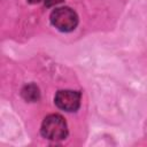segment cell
Here are the masks:
<instances>
[{
    "label": "cell",
    "instance_id": "6da1fadb",
    "mask_svg": "<svg viewBox=\"0 0 147 147\" xmlns=\"http://www.w3.org/2000/svg\"><path fill=\"white\" fill-rule=\"evenodd\" d=\"M42 137L49 140H63L68 134V126L64 118L57 114H52L45 117L41 124Z\"/></svg>",
    "mask_w": 147,
    "mask_h": 147
},
{
    "label": "cell",
    "instance_id": "7a4b0ae2",
    "mask_svg": "<svg viewBox=\"0 0 147 147\" xmlns=\"http://www.w3.org/2000/svg\"><path fill=\"white\" fill-rule=\"evenodd\" d=\"M51 22L57 30L63 32H69L77 26L78 17L77 14L69 7H61L52 11Z\"/></svg>",
    "mask_w": 147,
    "mask_h": 147
},
{
    "label": "cell",
    "instance_id": "3957f363",
    "mask_svg": "<svg viewBox=\"0 0 147 147\" xmlns=\"http://www.w3.org/2000/svg\"><path fill=\"white\" fill-rule=\"evenodd\" d=\"M56 106L65 111H76L80 105V93L76 91H59L55 95Z\"/></svg>",
    "mask_w": 147,
    "mask_h": 147
},
{
    "label": "cell",
    "instance_id": "277c9868",
    "mask_svg": "<svg viewBox=\"0 0 147 147\" xmlns=\"http://www.w3.org/2000/svg\"><path fill=\"white\" fill-rule=\"evenodd\" d=\"M23 99L28 102H36L39 100L40 98V92H39V88L34 85V84H29V85H25L23 88H22V92H21Z\"/></svg>",
    "mask_w": 147,
    "mask_h": 147
},
{
    "label": "cell",
    "instance_id": "5b68a950",
    "mask_svg": "<svg viewBox=\"0 0 147 147\" xmlns=\"http://www.w3.org/2000/svg\"><path fill=\"white\" fill-rule=\"evenodd\" d=\"M63 0H45V6L46 7H53L57 3H61Z\"/></svg>",
    "mask_w": 147,
    "mask_h": 147
},
{
    "label": "cell",
    "instance_id": "8992f818",
    "mask_svg": "<svg viewBox=\"0 0 147 147\" xmlns=\"http://www.w3.org/2000/svg\"><path fill=\"white\" fill-rule=\"evenodd\" d=\"M29 2H31V3H38V2H40L41 0H28Z\"/></svg>",
    "mask_w": 147,
    "mask_h": 147
}]
</instances>
